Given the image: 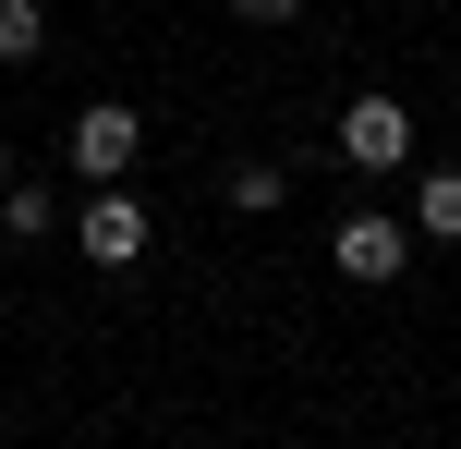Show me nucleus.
Returning <instances> with one entry per match:
<instances>
[{
    "mask_svg": "<svg viewBox=\"0 0 461 449\" xmlns=\"http://www.w3.org/2000/svg\"><path fill=\"white\" fill-rule=\"evenodd\" d=\"M328 267H340V280H401V267H413V219L352 207L340 231H328Z\"/></svg>",
    "mask_w": 461,
    "mask_h": 449,
    "instance_id": "f257e3e1",
    "label": "nucleus"
},
{
    "mask_svg": "<svg viewBox=\"0 0 461 449\" xmlns=\"http://www.w3.org/2000/svg\"><path fill=\"white\" fill-rule=\"evenodd\" d=\"M134 146H146V121L122 110V97H86V110H73V134H61V158L86 170V183H122V170H134Z\"/></svg>",
    "mask_w": 461,
    "mask_h": 449,
    "instance_id": "f03ea898",
    "label": "nucleus"
},
{
    "mask_svg": "<svg viewBox=\"0 0 461 449\" xmlns=\"http://www.w3.org/2000/svg\"><path fill=\"white\" fill-rule=\"evenodd\" d=\"M73 243H86V267H134L146 243H158V219H146L122 183H86V219H73Z\"/></svg>",
    "mask_w": 461,
    "mask_h": 449,
    "instance_id": "7ed1b4c3",
    "label": "nucleus"
},
{
    "mask_svg": "<svg viewBox=\"0 0 461 449\" xmlns=\"http://www.w3.org/2000/svg\"><path fill=\"white\" fill-rule=\"evenodd\" d=\"M328 146H340L352 170H413V110H401V97H352Z\"/></svg>",
    "mask_w": 461,
    "mask_h": 449,
    "instance_id": "20e7f679",
    "label": "nucleus"
},
{
    "mask_svg": "<svg viewBox=\"0 0 461 449\" xmlns=\"http://www.w3.org/2000/svg\"><path fill=\"white\" fill-rule=\"evenodd\" d=\"M413 243H461V170H425L413 183Z\"/></svg>",
    "mask_w": 461,
    "mask_h": 449,
    "instance_id": "39448f33",
    "label": "nucleus"
},
{
    "mask_svg": "<svg viewBox=\"0 0 461 449\" xmlns=\"http://www.w3.org/2000/svg\"><path fill=\"white\" fill-rule=\"evenodd\" d=\"M49 231H61V207L37 183H0V243H49Z\"/></svg>",
    "mask_w": 461,
    "mask_h": 449,
    "instance_id": "423d86ee",
    "label": "nucleus"
},
{
    "mask_svg": "<svg viewBox=\"0 0 461 449\" xmlns=\"http://www.w3.org/2000/svg\"><path fill=\"white\" fill-rule=\"evenodd\" d=\"M37 49H49V13L37 0H0V61H37Z\"/></svg>",
    "mask_w": 461,
    "mask_h": 449,
    "instance_id": "0eeeda50",
    "label": "nucleus"
},
{
    "mask_svg": "<svg viewBox=\"0 0 461 449\" xmlns=\"http://www.w3.org/2000/svg\"><path fill=\"white\" fill-rule=\"evenodd\" d=\"M279 194H292V170H267V158H243V170H230V207H243V219H267Z\"/></svg>",
    "mask_w": 461,
    "mask_h": 449,
    "instance_id": "6e6552de",
    "label": "nucleus"
},
{
    "mask_svg": "<svg viewBox=\"0 0 461 449\" xmlns=\"http://www.w3.org/2000/svg\"><path fill=\"white\" fill-rule=\"evenodd\" d=\"M230 13H243V24H292L303 0H230Z\"/></svg>",
    "mask_w": 461,
    "mask_h": 449,
    "instance_id": "1a4fd4ad",
    "label": "nucleus"
},
{
    "mask_svg": "<svg viewBox=\"0 0 461 449\" xmlns=\"http://www.w3.org/2000/svg\"><path fill=\"white\" fill-rule=\"evenodd\" d=\"M0 183H13V146H0Z\"/></svg>",
    "mask_w": 461,
    "mask_h": 449,
    "instance_id": "9d476101",
    "label": "nucleus"
}]
</instances>
